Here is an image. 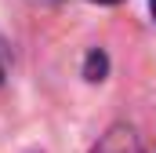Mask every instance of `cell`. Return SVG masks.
Wrapping results in <instances>:
<instances>
[{"label": "cell", "instance_id": "cell-1", "mask_svg": "<svg viewBox=\"0 0 156 153\" xmlns=\"http://www.w3.org/2000/svg\"><path fill=\"white\" fill-rule=\"evenodd\" d=\"M94 153H138V139H134L131 128H113V131L94 146Z\"/></svg>", "mask_w": 156, "mask_h": 153}, {"label": "cell", "instance_id": "cell-2", "mask_svg": "<svg viewBox=\"0 0 156 153\" xmlns=\"http://www.w3.org/2000/svg\"><path fill=\"white\" fill-rule=\"evenodd\" d=\"M149 7H153V18H156V0H149Z\"/></svg>", "mask_w": 156, "mask_h": 153}, {"label": "cell", "instance_id": "cell-3", "mask_svg": "<svg viewBox=\"0 0 156 153\" xmlns=\"http://www.w3.org/2000/svg\"><path fill=\"white\" fill-rule=\"evenodd\" d=\"M98 4H120V0H98Z\"/></svg>", "mask_w": 156, "mask_h": 153}, {"label": "cell", "instance_id": "cell-4", "mask_svg": "<svg viewBox=\"0 0 156 153\" xmlns=\"http://www.w3.org/2000/svg\"><path fill=\"white\" fill-rule=\"evenodd\" d=\"M0 76H4V66H0Z\"/></svg>", "mask_w": 156, "mask_h": 153}]
</instances>
